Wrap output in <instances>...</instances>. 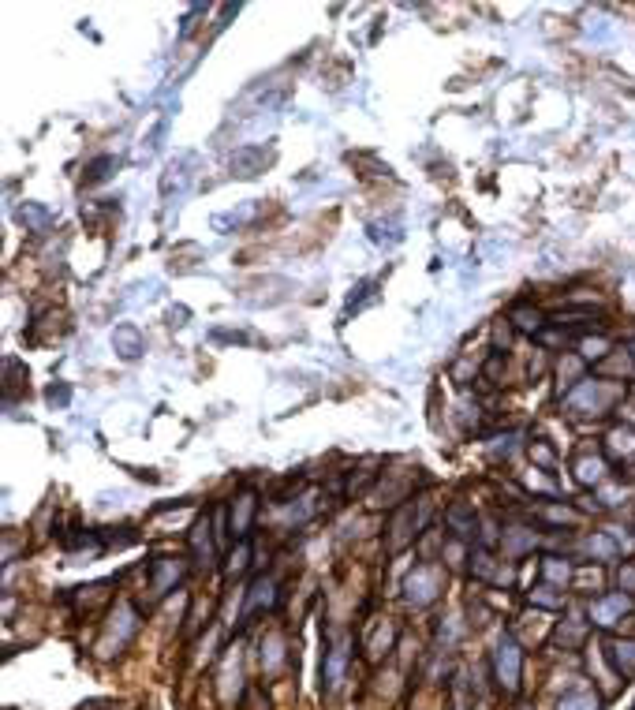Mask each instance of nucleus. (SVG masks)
<instances>
[{"instance_id":"nucleus-1","label":"nucleus","mask_w":635,"mask_h":710,"mask_svg":"<svg viewBox=\"0 0 635 710\" xmlns=\"http://www.w3.org/2000/svg\"><path fill=\"white\" fill-rule=\"evenodd\" d=\"M621 385L606 382V378H583V382L572 385V393L565 397L568 412L576 415H606L613 412V404L621 400Z\"/></svg>"},{"instance_id":"nucleus-2","label":"nucleus","mask_w":635,"mask_h":710,"mask_svg":"<svg viewBox=\"0 0 635 710\" xmlns=\"http://www.w3.org/2000/svg\"><path fill=\"white\" fill-rule=\"evenodd\" d=\"M135 632H139V613H135L131 602H120L113 610V617H109V625H105V636L98 643V658H116L131 643Z\"/></svg>"},{"instance_id":"nucleus-3","label":"nucleus","mask_w":635,"mask_h":710,"mask_svg":"<svg viewBox=\"0 0 635 710\" xmlns=\"http://www.w3.org/2000/svg\"><path fill=\"white\" fill-rule=\"evenodd\" d=\"M520 673H523L520 643H516L512 636H501L494 647V677L505 696H516V692H520Z\"/></svg>"},{"instance_id":"nucleus-4","label":"nucleus","mask_w":635,"mask_h":710,"mask_svg":"<svg viewBox=\"0 0 635 710\" xmlns=\"http://www.w3.org/2000/svg\"><path fill=\"white\" fill-rule=\"evenodd\" d=\"M441 587H445V572H441V565H415V572H411L408 580H404V598H408L415 610H423V606H430V602H438Z\"/></svg>"},{"instance_id":"nucleus-5","label":"nucleus","mask_w":635,"mask_h":710,"mask_svg":"<svg viewBox=\"0 0 635 710\" xmlns=\"http://www.w3.org/2000/svg\"><path fill=\"white\" fill-rule=\"evenodd\" d=\"M348 662H352V636H340L329 651H325L322 662V688L325 692H337L344 677H348Z\"/></svg>"},{"instance_id":"nucleus-6","label":"nucleus","mask_w":635,"mask_h":710,"mask_svg":"<svg viewBox=\"0 0 635 710\" xmlns=\"http://www.w3.org/2000/svg\"><path fill=\"white\" fill-rule=\"evenodd\" d=\"M591 625L598 628H613L621 625L624 617L632 613V595H624V591H609V595H598L591 602Z\"/></svg>"},{"instance_id":"nucleus-7","label":"nucleus","mask_w":635,"mask_h":710,"mask_svg":"<svg viewBox=\"0 0 635 710\" xmlns=\"http://www.w3.org/2000/svg\"><path fill=\"white\" fill-rule=\"evenodd\" d=\"M277 602H281V587H277V580H269V576L254 580L251 591H247V606H243V625H251L258 613H269Z\"/></svg>"},{"instance_id":"nucleus-8","label":"nucleus","mask_w":635,"mask_h":710,"mask_svg":"<svg viewBox=\"0 0 635 710\" xmlns=\"http://www.w3.org/2000/svg\"><path fill=\"white\" fill-rule=\"evenodd\" d=\"M180 576H184V565L176 557H154L150 561V591H154V598L169 595L172 587L180 583Z\"/></svg>"},{"instance_id":"nucleus-9","label":"nucleus","mask_w":635,"mask_h":710,"mask_svg":"<svg viewBox=\"0 0 635 710\" xmlns=\"http://www.w3.org/2000/svg\"><path fill=\"white\" fill-rule=\"evenodd\" d=\"M606 658L613 662V673H617L621 681H632L635 677V639H609Z\"/></svg>"},{"instance_id":"nucleus-10","label":"nucleus","mask_w":635,"mask_h":710,"mask_svg":"<svg viewBox=\"0 0 635 710\" xmlns=\"http://www.w3.org/2000/svg\"><path fill=\"white\" fill-rule=\"evenodd\" d=\"M254 512H258V501H254L251 490L236 497V505H232V539L247 542V535H251V524H254Z\"/></svg>"},{"instance_id":"nucleus-11","label":"nucleus","mask_w":635,"mask_h":710,"mask_svg":"<svg viewBox=\"0 0 635 710\" xmlns=\"http://www.w3.org/2000/svg\"><path fill=\"white\" fill-rule=\"evenodd\" d=\"M191 550H195V561L198 565H213V535H210V516L202 512L195 520V527H191Z\"/></svg>"},{"instance_id":"nucleus-12","label":"nucleus","mask_w":635,"mask_h":710,"mask_svg":"<svg viewBox=\"0 0 635 710\" xmlns=\"http://www.w3.org/2000/svg\"><path fill=\"white\" fill-rule=\"evenodd\" d=\"M572 471H576V483L579 486H598L602 479H606V460L598 453H583L572 464Z\"/></svg>"},{"instance_id":"nucleus-13","label":"nucleus","mask_w":635,"mask_h":710,"mask_svg":"<svg viewBox=\"0 0 635 710\" xmlns=\"http://www.w3.org/2000/svg\"><path fill=\"white\" fill-rule=\"evenodd\" d=\"M445 524H449L452 535L467 539V535H475V527H479V516H475V509H471V505L456 501V505H452V509L445 512Z\"/></svg>"},{"instance_id":"nucleus-14","label":"nucleus","mask_w":635,"mask_h":710,"mask_svg":"<svg viewBox=\"0 0 635 710\" xmlns=\"http://www.w3.org/2000/svg\"><path fill=\"white\" fill-rule=\"evenodd\" d=\"M232 681L240 684V654H228L225 669H221V684H217V688H221V703H225V707L236 703V696H232Z\"/></svg>"},{"instance_id":"nucleus-15","label":"nucleus","mask_w":635,"mask_h":710,"mask_svg":"<svg viewBox=\"0 0 635 710\" xmlns=\"http://www.w3.org/2000/svg\"><path fill=\"white\" fill-rule=\"evenodd\" d=\"M542 576H546V583H553V587H565V583H572V565L561 561V557H546V561H542Z\"/></svg>"},{"instance_id":"nucleus-16","label":"nucleus","mask_w":635,"mask_h":710,"mask_svg":"<svg viewBox=\"0 0 635 710\" xmlns=\"http://www.w3.org/2000/svg\"><path fill=\"white\" fill-rule=\"evenodd\" d=\"M113 344H116V352L124 355V359H135V355L142 352V337H139V333H135L131 326L116 329V333H113Z\"/></svg>"},{"instance_id":"nucleus-17","label":"nucleus","mask_w":635,"mask_h":710,"mask_svg":"<svg viewBox=\"0 0 635 710\" xmlns=\"http://www.w3.org/2000/svg\"><path fill=\"white\" fill-rule=\"evenodd\" d=\"M557 710H602V696L598 692H568Z\"/></svg>"},{"instance_id":"nucleus-18","label":"nucleus","mask_w":635,"mask_h":710,"mask_svg":"<svg viewBox=\"0 0 635 710\" xmlns=\"http://www.w3.org/2000/svg\"><path fill=\"white\" fill-rule=\"evenodd\" d=\"M609 445H606V449H609V453H613V456H635V430H628V426H617V430H613V434H609Z\"/></svg>"},{"instance_id":"nucleus-19","label":"nucleus","mask_w":635,"mask_h":710,"mask_svg":"<svg viewBox=\"0 0 635 710\" xmlns=\"http://www.w3.org/2000/svg\"><path fill=\"white\" fill-rule=\"evenodd\" d=\"M281 662H284V639L269 636L266 643H262V669H266V673H277Z\"/></svg>"},{"instance_id":"nucleus-20","label":"nucleus","mask_w":635,"mask_h":710,"mask_svg":"<svg viewBox=\"0 0 635 710\" xmlns=\"http://www.w3.org/2000/svg\"><path fill=\"white\" fill-rule=\"evenodd\" d=\"M262 161H269L266 150H240V154L232 157V169H243V176H254Z\"/></svg>"},{"instance_id":"nucleus-21","label":"nucleus","mask_w":635,"mask_h":710,"mask_svg":"<svg viewBox=\"0 0 635 710\" xmlns=\"http://www.w3.org/2000/svg\"><path fill=\"white\" fill-rule=\"evenodd\" d=\"M531 602L546 606V610H561V606H565V595H557V587H553V583H542V587L531 591Z\"/></svg>"},{"instance_id":"nucleus-22","label":"nucleus","mask_w":635,"mask_h":710,"mask_svg":"<svg viewBox=\"0 0 635 710\" xmlns=\"http://www.w3.org/2000/svg\"><path fill=\"white\" fill-rule=\"evenodd\" d=\"M512 318H516V326L527 329V333H538V329L546 326V322H542V314H538V311H523V307L512 314Z\"/></svg>"},{"instance_id":"nucleus-23","label":"nucleus","mask_w":635,"mask_h":710,"mask_svg":"<svg viewBox=\"0 0 635 710\" xmlns=\"http://www.w3.org/2000/svg\"><path fill=\"white\" fill-rule=\"evenodd\" d=\"M621 591L624 595H635V568L632 565L621 568Z\"/></svg>"},{"instance_id":"nucleus-24","label":"nucleus","mask_w":635,"mask_h":710,"mask_svg":"<svg viewBox=\"0 0 635 710\" xmlns=\"http://www.w3.org/2000/svg\"><path fill=\"white\" fill-rule=\"evenodd\" d=\"M113 165H116L113 157H105V161H98V165H90V180H105V176H109L105 169H113Z\"/></svg>"}]
</instances>
